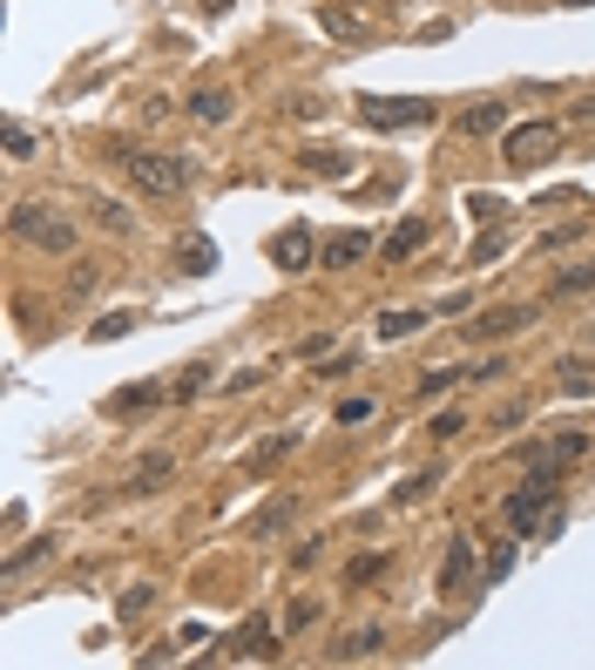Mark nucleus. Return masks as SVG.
<instances>
[{
	"mask_svg": "<svg viewBox=\"0 0 595 670\" xmlns=\"http://www.w3.org/2000/svg\"><path fill=\"white\" fill-rule=\"evenodd\" d=\"M433 115H440V102H426V95H366V102H359V123H366V129H379V136L426 129Z\"/></svg>",
	"mask_w": 595,
	"mask_h": 670,
	"instance_id": "nucleus-1",
	"label": "nucleus"
},
{
	"mask_svg": "<svg viewBox=\"0 0 595 670\" xmlns=\"http://www.w3.org/2000/svg\"><path fill=\"white\" fill-rule=\"evenodd\" d=\"M554 495H562V481H554L548 467H528V481L507 495V529L514 535H535V522L548 529L554 522Z\"/></svg>",
	"mask_w": 595,
	"mask_h": 670,
	"instance_id": "nucleus-2",
	"label": "nucleus"
},
{
	"mask_svg": "<svg viewBox=\"0 0 595 670\" xmlns=\"http://www.w3.org/2000/svg\"><path fill=\"white\" fill-rule=\"evenodd\" d=\"M123 163H129V177H136V190L142 196H183V183H190V163L183 156H170V149H123Z\"/></svg>",
	"mask_w": 595,
	"mask_h": 670,
	"instance_id": "nucleus-3",
	"label": "nucleus"
},
{
	"mask_svg": "<svg viewBox=\"0 0 595 670\" xmlns=\"http://www.w3.org/2000/svg\"><path fill=\"white\" fill-rule=\"evenodd\" d=\"M8 230H14V238H27V245H42V251H55V258L75 251V224L55 217L48 204H14L8 211Z\"/></svg>",
	"mask_w": 595,
	"mask_h": 670,
	"instance_id": "nucleus-4",
	"label": "nucleus"
},
{
	"mask_svg": "<svg viewBox=\"0 0 595 670\" xmlns=\"http://www.w3.org/2000/svg\"><path fill=\"white\" fill-rule=\"evenodd\" d=\"M554 143H562V123H522V129H507L501 163L507 170H535V163H548V156H554Z\"/></svg>",
	"mask_w": 595,
	"mask_h": 670,
	"instance_id": "nucleus-5",
	"label": "nucleus"
},
{
	"mask_svg": "<svg viewBox=\"0 0 595 670\" xmlns=\"http://www.w3.org/2000/svg\"><path fill=\"white\" fill-rule=\"evenodd\" d=\"M541 311L535 305H494V311H481V319H467V339L473 345H494V339H514L522 326H535Z\"/></svg>",
	"mask_w": 595,
	"mask_h": 670,
	"instance_id": "nucleus-6",
	"label": "nucleus"
},
{
	"mask_svg": "<svg viewBox=\"0 0 595 670\" xmlns=\"http://www.w3.org/2000/svg\"><path fill=\"white\" fill-rule=\"evenodd\" d=\"M271 264H277V271H291V279H298V271H311V264H319V238H311L305 224L277 230V238H271Z\"/></svg>",
	"mask_w": 595,
	"mask_h": 670,
	"instance_id": "nucleus-7",
	"label": "nucleus"
},
{
	"mask_svg": "<svg viewBox=\"0 0 595 670\" xmlns=\"http://www.w3.org/2000/svg\"><path fill=\"white\" fill-rule=\"evenodd\" d=\"M359 258H373V230H325V238H319V264L325 271H345Z\"/></svg>",
	"mask_w": 595,
	"mask_h": 670,
	"instance_id": "nucleus-8",
	"label": "nucleus"
},
{
	"mask_svg": "<svg viewBox=\"0 0 595 670\" xmlns=\"http://www.w3.org/2000/svg\"><path fill=\"white\" fill-rule=\"evenodd\" d=\"M163 400H176L170 386L136 379V386H115V393H108V413H115V420H136V413H149V407H163Z\"/></svg>",
	"mask_w": 595,
	"mask_h": 670,
	"instance_id": "nucleus-9",
	"label": "nucleus"
},
{
	"mask_svg": "<svg viewBox=\"0 0 595 670\" xmlns=\"http://www.w3.org/2000/svg\"><path fill=\"white\" fill-rule=\"evenodd\" d=\"M467 576H473V542L454 535L447 556H440V597H467Z\"/></svg>",
	"mask_w": 595,
	"mask_h": 670,
	"instance_id": "nucleus-10",
	"label": "nucleus"
},
{
	"mask_svg": "<svg viewBox=\"0 0 595 670\" xmlns=\"http://www.w3.org/2000/svg\"><path fill=\"white\" fill-rule=\"evenodd\" d=\"M230 657H244V663H271L277 657V623H244V629H237V644H230Z\"/></svg>",
	"mask_w": 595,
	"mask_h": 670,
	"instance_id": "nucleus-11",
	"label": "nucleus"
},
{
	"mask_svg": "<svg viewBox=\"0 0 595 670\" xmlns=\"http://www.w3.org/2000/svg\"><path fill=\"white\" fill-rule=\"evenodd\" d=\"M183 109H190V115H196V123H204V129H217V123H230L237 95H230V89H210V82H204V89H196V95H190Z\"/></svg>",
	"mask_w": 595,
	"mask_h": 670,
	"instance_id": "nucleus-12",
	"label": "nucleus"
},
{
	"mask_svg": "<svg viewBox=\"0 0 595 670\" xmlns=\"http://www.w3.org/2000/svg\"><path fill=\"white\" fill-rule=\"evenodd\" d=\"M176 271H190V279H204V271H217V245L204 238V230H190V238H176Z\"/></svg>",
	"mask_w": 595,
	"mask_h": 670,
	"instance_id": "nucleus-13",
	"label": "nucleus"
},
{
	"mask_svg": "<svg viewBox=\"0 0 595 670\" xmlns=\"http://www.w3.org/2000/svg\"><path fill=\"white\" fill-rule=\"evenodd\" d=\"M426 238H433V230H426L420 217H407V224H400V230H392V238L379 245V258H386V264H407V258H413V251H420Z\"/></svg>",
	"mask_w": 595,
	"mask_h": 670,
	"instance_id": "nucleus-14",
	"label": "nucleus"
},
{
	"mask_svg": "<svg viewBox=\"0 0 595 670\" xmlns=\"http://www.w3.org/2000/svg\"><path fill=\"white\" fill-rule=\"evenodd\" d=\"M582 292H595V258H582V264H569V271H554V285H548V298H582Z\"/></svg>",
	"mask_w": 595,
	"mask_h": 670,
	"instance_id": "nucleus-15",
	"label": "nucleus"
},
{
	"mask_svg": "<svg viewBox=\"0 0 595 670\" xmlns=\"http://www.w3.org/2000/svg\"><path fill=\"white\" fill-rule=\"evenodd\" d=\"M170 475H176V461H170V454H142V461H136V475H129V488L149 495V488H163Z\"/></svg>",
	"mask_w": 595,
	"mask_h": 670,
	"instance_id": "nucleus-16",
	"label": "nucleus"
},
{
	"mask_svg": "<svg viewBox=\"0 0 595 670\" xmlns=\"http://www.w3.org/2000/svg\"><path fill=\"white\" fill-rule=\"evenodd\" d=\"M501 123H507V109H501V102H473V109L460 115V129H467V136H494Z\"/></svg>",
	"mask_w": 595,
	"mask_h": 670,
	"instance_id": "nucleus-17",
	"label": "nucleus"
},
{
	"mask_svg": "<svg viewBox=\"0 0 595 670\" xmlns=\"http://www.w3.org/2000/svg\"><path fill=\"white\" fill-rule=\"evenodd\" d=\"M379 644H386V629H379V623H373V629H352V637H345V644H339V650H332V657H339V663H345V657H373V650H379Z\"/></svg>",
	"mask_w": 595,
	"mask_h": 670,
	"instance_id": "nucleus-18",
	"label": "nucleus"
},
{
	"mask_svg": "<svg viewBox=\"0 0 595 670\" xmlns=\"http://www.w3.org/2000/svg\"><path fill=\"white\" fill-rule=\"evenodd\" d=\"M420 326H426V311H413V305H407V311H386V319H379V339H407V332H420Z\"/></svg>",
	"mask_w": 595,
	"mask_h": 670,
	"instance_id": "nucleus-19",
	"label": "nucleus"
},
{
	"mask_svg": "<svg viewBox=\"0 0 595 670\" xmlns=\"http://www.w3.org/2000/svg\"><path fill=\"white\" fill-rule=\"evenodd\" d=\"M291 447H298V433H271L264 447H251V467H258V475H264V467H271V461H285Z\"/></svg>",
	"mask_w": 595,
	"mask_h": 670,
	"instance_id": "nucleus-20",
	"label": "nucleus"
},
{
	"mask_svg": "<svg viewBox=\"0 0 595 670\" xmlns=\"http://www.w3.org/2000/svg\"><path fill=\"white\" fill-rule=\"evenodd\" d=\"M305 170H311V177H352V163H345L339 149H311V156H305Z\"/></svg>",
	"mask_w": 595,
	"mask_h": 670,
	"instance_id": "nucleus-21",
	"label": "nucleus"
},
{
	"mask_svg": "<svg viewBox=\"0 0 595 670\" xmlns=\"http://www.w3.org/2000/svg\"><path fill=\"white\" fill-rule=\"evenodd\" d=\"M467 211H473V224H501V217H507V204H501L494 190H473V196H467Z\"/></svg>",
	"mask_w": 595,
	"mask_h": 670,
	"instance_id": "nucleus-22",
	"label": "nucleus"
},
{
	"mask_svg": "<svg viewBox=\"0 0 595 670\" xmlns=\"http://www.w3.org/2000/svg\"><path fill=\"white\" fill-rule=\"evenodd\" d=\"M291 515H298V501H271V508H258V522H251V529H258V535H277Z\"/></svg>",
	"mask_w": 595,
	"mask_h": 670,
	"instance_id": "nucleus-23",
	"label": "nucleus"
},
{
	"mask_svg": "<svg viewBox=\"0 0 595 670\" xmlns=\"http://www.w3.org/2000/svg\"><path fill=\"white\" fill-rule=\"evenodd\" d=\"M501 251H507V230H501V224H488V238H473V258H467V264H494Z\"/></svg>",
	"mask_w": 595,
	"mask_h": 670,
	"instance_id": "nucleus-24",
	"label": "nucleus"
},
{
	"mask_svg": "<svg viewBox=\"0 0 595 670\" xmlns=\"http://www.w3.org/2000/svg\"><path fill=\"white\" fill-rule=\"evenodd\" d=\"M507 569H514V535H501V542L488 548V569H481V576H488V582H501Z\"/></svg>",
	"mask_w": 595,
	"mask_h": 670,
	"instance_id": "nucleus-25",
	"label": "nucleus"
},
{
	"mask_svg": "<svg viewBox=\"0 0 595 670\" xmlns=\"http://www.w3.org/2000/svg\"><path fill=\"white\" fill-rule=\"evenodd\" d=\"M123 332H136V311H108V319H95V332H89V339L102 345V339H123Z\"/></svg>",
	"mask_w": 595,
	"mask_h": 670,
	"instance_id": "nucleus-26",
	"label": "nucleus"
},
{
	"mask_svg": "<svg viewBox=\"0 0 595 670\" xmlns=\"http://www.w3.org/2000/svg\"><path fill=\"white\" fill-rule=\"evenodd\" d=\"M454 379H467V366H440V373H426V379H420V400H440V393H447Z\"/></svg>",
	"mask_w": 595,
	"mask_h": 670,
	"instance_id": "nucleus-27",
	"label": "nucleus"
},
{
	"mask_svg": "<svg viewBox=\"0 0 595 670\" xmlns=\"http://www.w3.org/2000/svg\"><path fill=\"white\" fill-rule=\"evenodd\" d=\"M554 373H562V393H588V386H595L588 360H562V366H554Z\"/></svg>",
	"mask_w": 595,
	"mask_h": 670,
	"instance_id": "nucleus-28",
	"label": "nucleus"
},
{
	"mask_svg": "<svg viewBox=\"0 0 595 670\" xmlns=\"http://www.w3.org/2000/svg\"><path fill=\"white\" fill-rule=\"evenodd\" d=\"M379 576H386V556H359V563L345 569V582H352V589H359V582H379Z\"/></svg>",
	"mask_w": 595,
	"mask_h": 670,
	"instance_id": "nucleus-29",
	"label": "nucleus"
},
{
	"mask_svg": "<svg viewBox=\"0 0 595 670\" xmlns=\"http://www.w3.org/2000/svg\"><path fill=\"white\" fill-rule=\"evenodd\" d=\"M8 156H14V163H27V156H34V129L27 123H8Z\"/></svg>",
	"mask_w": 595,
	"mask_h": 670,
	"instance_id": "nucleus-30",
	"label": "nucleus"
},
{
	"mask_svg": "<svg viewBox=\"0 0 595 670\" xmlns=\"http://www.w3.org/2000/svg\"><path fill=\"white\" fill-rule=\"evenodd\" d=\"M204 386H210V366H190V373H183V379H176L170 393H176V400H196V393H204Z\"/></svg>",
	"mask_w": 595,
	"mask_h": 670,
	"instance_id": "nucleus-31",
	"label": "nucleus"
},
{
	"mask_svg": "<svg viewBox=\"0 0 595 670\" xmlns=\"http://www.w3.org/2000/svg\"><path fill=\"white\" fill-rule=\"evenodd\" d=\"M433 481H440V475H413V481H400V495H392V501H400V508H413L420 495H433Z\"/></svg>",
	"mask_w": 595,
	"mask_h": 670,
	"instance_id": "nucleus-32",
	"label": "nucleus"
},
{
	"mask_svg": "<svg viewBox=\"0 0 595 670\" xmlns=\"http://www.w3.org/2000/svg\"><path fill=\"white\" fill-rule=\"evenodd\" d=\"M460 427H467L460 413H433V441H460Z\"/></svg>",
	"mask_w": 595,
	"mask_h": 670,
	"instance_id": "nucleus-33",
	"label": "nucleus"
},
{
	"mask_svg": "<svg viewBox=\"0 0 595 670\" xmlns=\"http://www.w3.org/2000/svg\"><path fill=\"white\" fill-rule=\"evenodd\" d=\"M582 238V224H562V230H548V238H541V251H562V245H575Z\"/></svg>",
	"mask_w": 595,
	"mask_h": 670,
	"instance_id": "nucleus-34",
	"label": "nucleus"
},
{
	"mask_svg": "<svg viewBox=\"0 0 595 670\" xmlns=\"http://www.w3.org/2000/svg\"><path fill=\"white\" fill-rule=\"evenodd\" d=\"M325 556V535L319 542H298V556H291V569H311V563H319Z\"/></svg>",
	"mask_w": 595,
	"mask_h": 670,
	"instance_id": "nucleus-35",
	"label": "nucleus"
},
{
	"mask_svg": "<svg viewBox=\"0 0 595 670\" xmlns=\"http://www.w3.org/2000/svg\"><path fill=\"white\" fill-rule=\"evenodd\" d=\"M258 379H264V366H237V373H230V393H251Z\"/></svg>",
	"mask_w": 595,
	"mask_h": 670,
	"instance_id": "nucleus-36",
	"label": "nucleus"
},
{
	"mask_svg": "<svg viewBox=\"0 0 595 670\" xmlns=\"http://www.w3.org/2000/svg\"><path fill=\"white\" fill-rule=\"evenodd\" d=\"M142 610H149V589H142V582H136V589H129V597H123V616H129V623H136V616H142Z\"/></svg>",
	"mask_w": 595,
	"mask_h": 670,
	"instance_id": "nucleus-37",
	"label": "nucleus"
},
{
	"mask_svg": "<svg viewBox=\"0 0 595 670\" xmlns=\"http://www.w3.org/2000/svg\"><path fill=\"white\" fill-rule=\"evenodd\" d=\"M325 352H332V332H319V339H305V345H298V360H325Z\"/></svg>",
	"mask_w": 595,
	"mask_h": 670,
	"instance_id": "nucleus-38",
	"label": "nucleus"
},
{
	"mask_svg": "<svg viewBox=\"0 0 595 670\" xmlns=\"http://www.w3.org/2000/svg\"><path fill=\"white\" fill-rule=\"evenodd\" d=\"M95 217H102L108 230H129V217H123V204H95Z\"/></svg>",
	"mask_w": 595,
	"mask_h": 670,
	"instance_id": "nucleus-39",
	"label": "nucleus"
},
{
	"mask_svg": "<svg viewBox=\"0 0 595 670\" xmlns=\"http://www.w3.org/2000/svg\"><path fill=\"white\" fill-rule=\"evenodd\" d=\"M311 616H319V603H291V616H285V629H305Z\"/></svg>",
	"mask_w": 595,
	"mask_h": 670,
	"instance_id": "nucleus-40",
	"label": "nucleus"
},
{
	"mask_svg": "<svg viewBox=\"0 0 595 670\" xmlns=\"http://www.w3.org/2000/svg\"><path fill=\"white\" fill-rule=\"evenodd\" d=\"M237 8V0H204V14H230Z\"/></svg>",
	"mask_w": 595,
	"mask_h": 670,
	"instance_id": "nucleus-41",
	"label": "nucleus"
},
{
	"mask_svg": "<svg viewBox=\"0 0 595 670\" xmlns=\"http://www.w3.org/2000/svg\"><path fill=\"white\" fill-rule=\"evenodd\" d=\"M345 8H373V0H345Z\"/></svg>",
	"mask_w": 595,
	"mask_h": 670,
	"instance_id": "nucleus-42",
	"label": "nucleus"
}]
</instances>
